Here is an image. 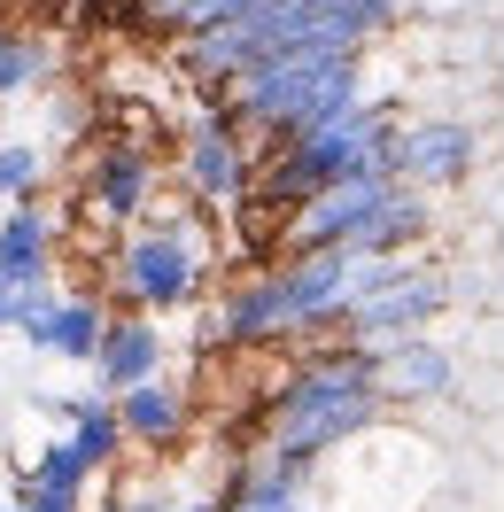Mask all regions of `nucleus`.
<instances>
[{
	"instance_id": "1",
	"label": "nucleus",
	"mask_w": 504,
	"mask_h": 512,
	"mask_svg": "<svg viewBox=\"0 0 504 512\" xmlns=\"http://www.w3.org/2000/svg\"><path fill=\"white\" fill-rule=\"evenodd\" d=\"M233 117V125L264 140V148H280L295 132L311 125H334L349 117L357 101H388L373 78V55H326V47H287V55H264L256 70H241L225 94H210Z\"/></svg>"
},
{
	"instance_id": "2",
	"label": "nucleus",
	"mask_w": 504,
	"mask_h": 512,
	"mask_svg": "<svg viewBox=\"0 0 504 512\" xmlns=\"http://www.w3.org/2000/svg\"><path fill=\"white\" fill-rule=\"evenodd\" d=\"M388 412H396V404H388V388H380L373 357H357L349 342H326V350H311L280 381L272 412L256 427V443H272L280 458H295V466H318V458H334L342 443H357L365 427H380Z\"/></svg>"
},
{
	"instance_id": "3",
	"label": "nucleus",
	"mask_w": 504,
	"mask_h": 512,
	"mask_svg": "<svg viewBox=\"0 0 504 512\" xmlns=\"http://www.w3.org/2000/svg\"><path fill=\"white\" fill-rule=\"evenodd\" d=\"M450 489V458H442L419 427H365L357 443L311 466V512H427Z\"/></svg>"
},
{
	"instance_id": "4",
	"label": "nucleus",
	"mask_w": 504,
	"mask_h": 512,
	"mask_svg": "<svg viewBox=\"0 0 504 512\" xmlns=\"http://www.w3.org/2000/svg\"><path fill=\"white\" fill-rule=\"evenodd\" d=\"M210 225L194 218V210H156V218H140L132 233L109 241V264H101V288L117 311H148V319H171V311H187L202 303L210 288Z\"/></svg>"
},
{
	"instance_id": "5",
	"label": "nucleus",
	"mask_w": 504,
	"mask_h": 512,
	"mask_svg": "<svg viewBox=\"0 0 504 512\" xmlns=\"http://www.w3.org/2000/svg\"><path fill=\"white\" fill-rule=\"evenodd\" d=\"M396 132H404V117H396L388 101H357L334 125H311V132H295V140H280V148H264L256 194H272V202L295 210V202H311V194H326V187L396 171Z\"/></svg>"
},
{
	"instance_id": "6",
	"label": "nucleus",
	"mask_w": 504,
	"mask_h": 512,
	"mask_svg": "<svg viewBox=\"0 0 504 512\" xmlns=\"http://www.w3.org/2000/svg\"><path fill=\"white\" fill-rule=\"evenodd\" d=\"M450 295H458V280H450L442 264H427V249H419L404 272L388 280V288H373L365 303H349L342 342H349L357 357H373V365H380V357H396L404 342H419V334L450 311Z\"/></svg>"
},
{
	"instance_id": "7",
	"label": "nucleus",
	"mask_w": 504,
	"mask_h": 512,
	"mask_svg": "<svg viewBox=\"0 0 504 512\" xmlns=\"http://www.w3.org/2000/svg\"><path fill=\"white\" fill-rule=\"evenodd\" d=\"M256 140L233 117H225L218 101L202 109V117H187V132H179V187H187V202H202V210H241L256 194Z\"/></svg>"
},
{
	"instance_id": "8",
	"label": "nucleus",
	"mask_w": 504,
	"mask_h": 512,
	"mask_svg": "<svg viewBox=\"0 0 504 512\" xmlns=\"http://www.w3.org/2000/svg\"><path fill=\"white\" fill-rule=\"evenodd\" d=\"M156 187H163V163L148 140H101L78 171V210L101 233H132L140 218H156Z\"/></svg>"
},
{
	"instance_id": "9",
	"label": "nucleus",
	"mask_w": 504,
	"mask_h": 512,
	"mask_svg": "<svg viewBox=\"0 0 504 512\" xmlns=\"http://www.w3.org/2000/svg\"><path fill=\"white\" fill-rule=\"evenodd\" d=\"M117 319V303H101V295H78V288H55V280H39L24 288V319L16 334L32 342V357H63V365H94L101 357V334Z\"/></svg>"
},
{
	"instance_id": "10",
	"label": "nucleus",
	"mask_w": 504,
	"mask_h": 512,
	"mask_svg": "<svg viewBox=\"0 0 504 512\" xmlns=\"http://www.w3.org/2000/svg\"><path fill=\"white\" fill-rule=\"evenodd\" d=\"M272 342H303L280 272H256V280L202 303V350H272Z\"/></svg>"
},
{
	"instance_id": "11",
	"label": "nucleus",
	"mask_w": 504,
	"mask_h": 512,
	"mask_svg": "<svg viewBox=\"0 0 504 512\" xmlns=\"http://www.w3.org/2000/svg\"><path fill=\"white\" fill-rule=\"evenodd\" d=\"M473 163H481V132L466 117H404V132H396V179L404 187L450 194L473 179Z\"/></svg>"
},
{
	"instance_id": "12",
	"label": "nucleus",
	"mask_w": 504,
	"mask_h": 512,
	"mask_svg": "<svg viewBox=\"0 0 504 512\" xmlns=\"http://www.w3.org/2000/svg\"><path fill=\"white\" fill-rule=\"evenodd\" d=\"M163 373H171V334H163V319L117 311L109 334H101V357H94V388L101 396H125V388L163 381Z\"/></svg>"
},
{
	"instance_id": "13",
	"label": "nucleus",
	"mask_w": 504,
	"mask_h": 512,
	"mask_svg": "<svg viewBox=\"0 0 504 512\" xmlns=\"http://www.w3.org/2000/svg\"><path fill=\"white\" fill-rule=\"evenodd\" d=\"M117 412H125V443L140 450V458H171V450L187 443V427H194V404H187V381H179V373L125 388Z\"/></svg>"
},
{
	"instance_id": "14",
	"label": "nucleus",
	"mask_w": 504,
	"mask_h": 512,
	"mask_svg": "<svg viewBox=\"0 0 504 512\" xmlns=\"http://www.w3.org/2000/svg\"><path fill=\"white\" fill-rule=\"evenodd\" d=\"M86 489H94V466L78 458V443H70V435H47V443H32L24 474H16V505H32V512H86Z\"/></svg>"
},
{
	"instance_id": "15",
	"label": "nucleus",
	"mask_w": 504,
	"mask_h": 512,
	"mask_svg": "<svg viewBox=\"0 0 504 512\" xmlns=\"http://www.w3.org/2000/svg\"><path fill=\"white\" fill-rule=\"evenodd\" d=\"M380 388H388V404H396V412L442 404V396L458 388V357L442 350L435 334H419V342H404L396 357H380Z\"/></svg>"
},
{
	"instance_id": "16",
	"label": "nucleus",
	"mask_w": 504,
	"mask_h": 512,
	"mask_svg": "<svg viewBox=\"0 0 504 512\" xmlns=\"http://www.w3.org/2000/svg\"><path fill=\"white\" fill-rule=\"evenodd\" d=\"M0 280H16V288L55 280V218L39 202H8L0 210Z\"/></svg>"
},
{
	"instance_id": "17",
	"label": "nucleus",
	"mask_w": 504,
	"mask_h": 512,
	"mask_svg": "<svg viewBox=\"0 0 504 512\" xmlns=\"http://www.w3.org/2000/svg\"><path fill=\"white\" fill-rule=\"evenodd\" d=\"M140 8V24H156V32H210V24H233V16H249L264 0H132Z\"/></svg>"
},
{
	"instance_id": "18",
	"label": "nucleus",
	"mask_w": 504,
	"mask_h": 512,
	"mask_svg": "<svg viewBox=\"0 0 504 512\" xmlns=\"http://www.w3.org/2000/svg\"><path fill=\"white\" fill-rule=\"evenodd\" d=\"M39 187H47V156L32 140H0V210L8 202H39Z\"/></svg>"
},
{
	"instance_id": "19",
	"label": "nucleus",
	"mask_w": 504,
	"mask_h": 512,
	"mask_svg": "<svg viewBox=\"0 0 504 512\" xmlns=\"http://www.w3.org/2000/svg\"><path fill=\"white\" fill-rule=\"evenodd\" d=\"M117 512H225V505H218V489L210 497H187V489H125Z\"/></svg>"
},
{
	"instance_id": "20",
	"label": "nucleus",
	"mask_w": 504,
	"mask_h": 512,
	"mask_svg": "<svg viewBox=\"0 0 504 512\" xmlns=\"http://www.w3.org/2000/svg\"><path fill=\"white\" fill-rule=\"evenodd\" d=\"M16 319H24V288L0 280V334H16Z\"/></svg>"
},
{
	"instance_id": "21",
	"label": "nucleus",
	"mask_w": 504,
	"mask_h": 512,
	"mask_svg": "<svg viewBox=\"0 0 504 512\" xmlns=\"http://www.w3.org/2000/svg\"><path fill=\"white\" fill-rule=\"evenodd\" d=\"M8 39H16V32H8V24H0V86H8Z\"/></svg>"
},
{
	"instance_id": "22",
	"label": "nucleus",
	"mask_w": 504,
	"mask_h": 512,
	"mask_svg": "<svg viewBox=\"0 0 504 512\" xmlns=\"http://www.w3.org/2000/svg\"><path fill=\"white\" fill-rule=\"evenodd\" d=\"M233 512H311V505H233Z\"/></svg>"
},
{
	"instance_id": "23",
	"label": "nucleus",
	"mask_w": 504,
	"mask_h": 512,
	"mask_svg": "<svg viewBox=\"0 0 504 512\" xmlns=\"http://www.w3.org/2000/svg\"><path fill=\"white\" fill-rule=\"evenodd\" d=\"M63 8H101V0H63Z\"/></svg>"
},
{
	"instance_id": "24",
	"label": "nucleus",
	"mask_w": 504,
	"mask_h": 512,
	"mask_svg": "<svg viewBox=\"0 0 504 512\" xmlns=\"http://www.w3.org/2000/svg\"><path fill=\"white\" fill-rule=\"evenodd\" d=\"M0 512H32V505H16V497H8V505H0Z\"/></svg>"
}]
</instances>
